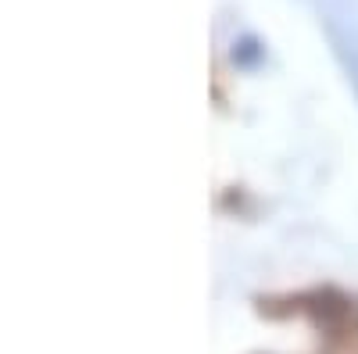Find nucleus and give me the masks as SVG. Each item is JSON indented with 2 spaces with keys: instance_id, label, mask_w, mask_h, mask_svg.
<instances>
[{
  "instance_id": "obj_1",
  "label": "nucleus",
  "mask_w": 358,
  "mask_h": 354,
  "mask_svg": "<svg viewBox=\"0 0 358 354\" xmlns=\"http://www.w3.org/2000/svg\"><path fill=\"white\" fill-rule=\"evenodd\" d=\"M229 61H233L236 68H255V65L265 61V47H262L255 36H241V40H233Z\"/></svg>"
}]
</instances>
